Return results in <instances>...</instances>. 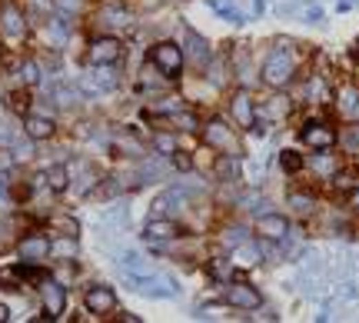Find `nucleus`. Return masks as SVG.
I'll use <instances>...</instances> for the list:
<instances>
[{
	"label": "nucleus",
	"mask_w": 359,
	"mask_h": 323,
	"mask_svg": "<svg viewBox=\"0 0 359 323\" xmlns=\"http://www.w3.org/2000/svg\"><path fill=\"white\" fill-rule=\"evenodd\" d=\"M123 280H127L130 290L143 293V297H156V300H163V297H173V293H176V284L167 280V277H156L153 270H143V273H127V270H123Z\"/></svg>",
	"instance_id": "obj_1"
},
{
	"label": "nucleus",
	"mask_w": 359,
	"mask_h": 323,
	"mask_svg": "<svg viewBox=\"0 0 359 323\" xmlns=\"http://www.w3.org/2000/svg\"><path fill=\"white\" fill-rule=\"evenodd\" d=\"M263 80L269 87H286L293 80V57L286 50H273L263 63Z\"/></svg>",
	"instance_id": "obj_2"
},
{
	"label": "nucleus",
	"mask_w": 359,
	"mask_h": 323,
	"mask_svg": "<svg viewBox=\"0 0 359 323\" xmlns=\"http://www.w3.org/2000/svg\"><path fill=\"white\" fill-rule=\"evenodd\" d=\"M150 60L163 70V77H176L180 67H183V50L176 43H170V40H163V43H156L150 50Z\"/></svg>",
	"instance_id": "obj_3"
},
{
	"label": "nucleus",
	"mask_w": 359,
	"mask_h": 323,
	"mask_svg": "<svg viewBox=\"0 0 359 323\" xmlns=\"http://www.w3.org/2000/svg\"><path fill=\"white\" fill-rule=\"evenodd\" d=\"M123 54V43L116 37H96L90 43V50H87V60L94 63V67H103V63H116Z\"/></svg>",
	"instance_id": "obj_4"
},
{
	"label": "nucleus",
	"mask_w": 359,
	"mask_h": 323,
	"mask_svg": "<svg viewBox=\"0 0 359 323\" xmlns=\"http://www.w3.org/2000/svg\"><path fill=\"white\" fill-rule=\"evenodd\" d=\"M40 297H43V306H47V317H50V320L63 313V306H67V290H63L57 280L43 277V280H40Z\"/></svg>",
	"instance_id": "obj_5"
},
{
	"label": "nucleus",
	"mask_w": 359,
	"mask_h": 323,
	"mask_svg": "<svg viewBox=\"0 0 359 323\" xmlns=\"http://www.w3.org/2000/svg\"><path fill=\"white\" fill-rule=\"evenodd\" d=\"M227 304L240 306V310H256L260 306V293L249 284H229L227 280Z\"/></svg>",
	"instance_id": "obj_6"
},
{
	"label": "nucleus",
	"mask_w": 359,
	"mask_h": 323,
	"mask_svg": "<svg viewBox=\"0 0 359 323\" xmlns=\"http://www.w3.org/2000/svg\"><path fill=\"white\" fill-rule=\"evenodd\" d=\"M256 233L263 240H286L289 237V224H286V217H280V213H263L256 220Z\"/></svg>",
	"instance_id": "obj_7"
},
{
	"label": "nucleus",
	"mask_w": 359,
	"mask_h": 323,
	"mask_svg": "<svg viewBox=\"0 0 359 323\" xmlns=\"http://www.w3.org/2000/svg\"><path fill=\"white\" fill-rule=\"evenodd\" d=\"M83 304H87L90 313H114L116 297H114V290H110V286H90V290H87V297H83Z\"/></svg>",
	"instance_id": "obj_8"
},
{
	"label": "nucleus",
	"mask_w": 359,
	"mask_h": 323,
	"mask_svg": "<svg viewBox=\"0 0 359 323\" xmlns=\"http://www.w3.org/2000/svg\"><path fill=\"white\" fill-rule=\"evenodd\" d=\"M203 140H207L209 147H220V150H233L236 144H233V133H229V127L223 124V120H209L207 127H203Z\"/></svg>",
	"instance_id": "obj_9"
},
{
	"label": "nucleus",
	"mask_w": 359,
	"mask_h": 323,
	"mask_svg": "<svg viewBox=\"0 0 359 323\" xmlns=\"http://www.w3.org/2000/svg\"><path fill=\"white\" fill-rule=\"evenodd\" d=\"M229 114H233V120H236L243 130H249V127H253L256 110H253V100H249V94H246V90H240V94L229 100Z\"/></svg>",
	"instance_id": "obj_10"
},
{
	"label": "nucleus",
	"mask_w": 359,
	"mask_h": 323,
	"mask_svg": "<svg viewBox=\"0 0 359 323\" xmlns=\"http://www.w3.org/2000/svg\"><path fill=\"white\" fill-rule=\"evenodd\" d=\"M302 140H306L313 150H329V147L336 144V130L326 127V124H309V127L302 130Z\"/></svg>",
	"instance_id": "obj_11"
},
{
	"label": "nucleus",
	"mask_w": 359,
	"mask_h": 323,
	"mask_svg": "<svg viewBox=\"0 0 359 323\" xmlns=\"http://www.w3.org/2000/svg\"><path fill=\"white\" fill-rule=\"evenodd\" d=\"M187 200H189L187 187H170L167 193H160V197L153 200V213H156V217H163V213H170L173 207H183Z\"/></svg>",
	"instance_id": "obj_12"
},
{
	"label": "nucleus",
	"mask_w": 359,
	"mask_h": 323,
	"mask_svg": "<svg viewBox=\"0 0 359 323\" xmlns=\"http://www.w3.org/2000/svg\"><path fill=\"white\" fill-rule=\"evenodd\" d=\"M114 63H103V70H96V74H90L87 80H83V90H90V94H103V90H114L116 87V70H110Z\"/></svg>",
	"instance_id": "obj_13"
},
{
	"label": "nucleus",
	"mask_w": 359,
	"mask_h": 323,
	"mask_svg": "<svg viewBox=\"0 0 359 323\" xmlns=\"http://www.w3.org/2000/svg\"><path fill=\"white\" fill-rule=\"evenodd\" d=\"M17 253L23 257V260H43L47 253H50V240L47 237H40V233H34V237H23L17 244Z\"/></svg>",
	"instance_id": "obj_14"
},
{
	"label": "nucleus",
	"mask_w": 359,
	"mask_h": 323,
	"mask_svg": "<svg viewBox=\"0 0 359 323\" xmlns=\"http://www.w3.org/2000/svg\"><path fill=\"white\" fill-rule=\"evenodd\" d=\"M187 57L193 60V67H203L209 63V43L196 30H187Z\"/></svg>",
	"instance_id": "obj_15"
},
{
	"label": "nucleus",
	"mask_w": 359,
	"mask_h": 323,
	"mask_svg": "<svg viewBox=\"0 0 359 323\" xmlns=\"http://www.w3.org/2000/svg\"><path fill=\"white\" fill-rule=\"evenodd\" d=\"M23 127H27V137H30V140H50L54 130H57L50 117H40V114H30Z\"/></svg>",
	"instance_id": "obj_16"
},
{
	"label": "nucleus",
	"mask_w": 359,
	"mask_h": 323,
	"mask_svg": "<svg viewBox=\"0 0 359 323\" xmlns=\"http://www.w3.org/2000/svg\"><path fill=\"white\" fill-rule=\"evenodd\" d=\"M0 27H3L7 37H20V34H23V14H20L14 3H7V7L0 10Z\"/></svg>",
	"instance_id": "obj_17"
},
{
	"label": "nucleus",
	"mask_w": 359,
	"mask_h": 323,
	"mask_svg": "<svg viewBox=\"0 0 359 323\" xmlns=\"http://www.w3.org/2000/svg\"><path fill=\"white\" fill-rule=\"evenodd\" d=\"M147 240H170V237H180V227L173 224V220H163V217H153L150 224H147V233H143Z\"/></svg>",
	"instance_id": "obj_18"
},
{
	"label": "nucleus",
	"mask_w": 359,
	"mask_h": 323,
	"mask_svg": "<svg viewBox=\"0 0 359 323\" xmlns=\"http://www.w3.org/2000/svg\"><path fill=\"white\" fill-rule=\"evenodd\" d=\"M256 260H260V244H249V240H243V244H236V247H233V264L253 266Z\"/></svg>",
	"instance_id": "obj_19"
},
{
	"label": "nucleus",
	"mask_w": 359,
	"mask_h": 323,
	"mask_svg": "<svg viewBox=\"0 0 359 323\" xmlns=\"http://www.w3.org/2000/svg\"><path fill=\"white\" fill-rule=\"evenodd\" d=\"M43 180H47L50 190H67V184H70V170L57 164V167H50V170L43 173Z\"/></svg>",
	"instance_id": "obj_20"
},
{
	"label": "nucleus",
	"mask_w": 359,
	"mask_h": 323,
	"mask_svg": "<svg viewBox=\"0 0 359 323\" xmlns=\"http://www.w3.org/2000/svg\"><path fill=\"white\" fill-rule=\"evenodd\" d=\"M120 266H123L127 273H143V270H150L147 257H140L136 250H127V253H120Z\"/></svg>",
	"instance_id": "obj_21"
},
{
	"label": "nucleus",
	"mask_w": 359,
	"mask_h": 323,
	"mask_svg": "<svg viewBox=\"0 0 359 323\" xmlns=\"http://www.w3.org/2000/svg\"><path fill=\"white\" fill-rule=\"evenodd\" d=\"M216 177L220 180H236L240 177V160L236 157H220L216 160Z\"/></svg>",
	"instance_id": "obj_22"
},
{
	"label": "nucleus",
	"mask_w": 359,
	"mask_h": 323,
	"mask_svg": "<svg viewBox=\"0 0 359 323\" xmlns=\"http://www.w3.org/2000/svg\"><path fill=\"white\" fill-rule=\"evenodd\" d=\"M359 107V94L353 90V87H346V90H340V110L342 114H353Z\"/></svg>",
	"instance_id": "obj_23"
},
{
	"label": "nucleus",
	"mask_w": 359,
	"mask_h": 323,
	"mask_svg": "<svg viewBox=\"0 0 359 323\" xmlns=\"http://www.w3.org/2000/svg\"><path fill=\"white\" fill-rule=\"evenodd\" d=\"M229 273H233V260H209V277L229 280Z\"/></svg>",
	"instance_id": "obj_24"
},
{
	"label": "nucleus",
	"mask_w": 359,
	"mask_h": 323,
	"mask_svg": "<svg viewBox=\"0 0 359 323\" xmlns=\"http://www.w3.org/2000/svg\"><path fill=\"white\" fill-rule=\"evenodd\" d=\"M50 250L60 253V257H76V237H63L57 244H50Z\"/></svg>",
	"instance_id": "obj_25"
},
{
	"label": "nucleus",
	"mask_w": 359,
	"mask_h": 323,
	"mask_svg": "<svg viewBox=\"0 0 359 323\" xmlns=\"http://www.w3.org/2000/svg\"><path fill=\"white\" fill-rule=\"evenodd\" d=\"M153 147L160 153H173L176 150V137H170V133H153Z\"/></svg>",
	"instance_id": "obj_26"
},
{
	"label": "nucleus",
	"mask_w": 359,
	"mask_h": 323,
	"mask_svg": "<svg viewBox=\"0 0 359 323\" xmlns=\"http://www.w3.org/2000/svg\"><path fill=\"white\" fill-rule=\"evenodd\" d=\"M289 207L300 210V213H309L313 210V197L309 193H289Z\"/></svg>",
	"instance_id": "obj_27"
},
{
	"label": "nucleus",
	"mask_w": 359,
	"mask_h": 323,
	"mask_svg": "<svg viewBox=\"0 0 359 323\" xmlns=\"http://www.w3.org/2000/svg\"><path fill=\"white\" fill-rule=\"evenodd\" d=\"M280 164H283V170L296 173V170L302 167V157H300V153H293V150H283V157H280Z\"/></svg>",
	"instance_id": "obj_28"
},
{
	"label": "nucleus",
	"mask_w": 359,
	"mask_h": 323,
	"mask_svg": "<svg viewBox=\"0 0 359 323\" xmlns=\"http://www.w3.org/2000/svg\"><path fill=\"white\" fill-rule=\"evenodd\" d=\"M289 110V100L286 97H273V104L266 107V117H283Z\"/></svg>",
	"instance_id": "obj_29"
},
{
	"label": "nucleus",
	"mask_w": 359,
	"mask_h": 323,
	"mask_svg": "<svg viewBox=\"0 0 359 323\" xmlns=\"http://www.w3.org/2000/svg\"><path fill=\"white\" fill-rule=\"evenodd\" d=\"M173 127H180V130H196L200 124H196L193 114H173Z\"/></svg>",
	"instance_id": "obj_30"
},
{
	"label": "nucleus",
	"mask_w": 359,
	"mask_h": 323,
	"mask_svg": "<svg viewBox=\"0 0 359 323\" xmlns=\"http://www.w3.org/2000/svg\"><path fill=\"white\" fill-rule=\"evenodd\" d=\"M243 240H246L243 227H229L227 233H223V244H227V247H236V244H243Z\"/></svg>",
	"instance_id": "obj_31"
},
{
	"label": "nucleus",
	"mask_w": 359,
	"mask_h": 323,
	"mask_svg": "<svg viewBox=\"0 0 359 323\" xmlns=\"http://www.w3.org/2000/svg\"><path fill=\"white\" fill-rule=\"evenodd\" d=\"M23 80H27V84H40V67L34 63V60L23 63Z\"/></svg>",
	"instance_id": "obj_32"
},
{
	"label": "nucleus",
	"mask_w": 359,
	"mask_h": 323,
	"mask_svg": "<svg viewBox=\"0 0 359 323\" xmlns=\"http://www.w3.org/2000/svg\"><path fill=\"white\" fill-rule=\"evenodd\" d=\"M302 20H306V23H320V20H322V10H320V7H309V3H306V10H302Z\"/></svg>",
	"instance_id": "obj_33"
},
{
	"label": "nucleus",
	"mask_w": 359,
	"mask_h": 323,
	"mask_svg": "<svg viewBox=\"0 0 359 323\" xmlns=\"http://www.w3.org/2000/svg\"><path fill=\"white\" fill-rule=\"evenodd\" d=\"M57 7L63 10V14H80L83 3H80V0H57Z\"/></svg>",
	"instance_id": "obj_34"
},
{
	"label": "nucleus",
	"mask_w": 359,
	"mask_h": 323,
	"mask_svg": "<svg viewBox=\"0 0 359 323\" xmlns=\"http://www.w3.org/2000/svg\"><path fill=\"white\" fill-rule=\"evenodd\" d=\"M170 157H173V167H176V170H189V167H193V164H189V157H183L180 150H173Z\"/></svg>",
	"instance_id": "obj_35"
},
{
	"label": "nucleus",
	"mask_w": 359,
	"mask_h": 323,
	"mask_svg": "<svg viewBox=\"0 0 359 323\" xmlns=\"http://www.w3.org/2000/svg\"><path fill=\"white\" fill-rule=\"evenodd\" d=\"M342 144H346L349 150H356V147H359V127H356V130L346 133V137H342Z\"/></svg>",
	"instance_id": "obj_36"
},
{
	"label": "nucleus",
	"mask_w": 359,
	"mask_h": 323,
	"mask_svg": "<svg viewBox=\"0 0 359 323\" xmlns=\"http://www.w3.org/2000/svg\"><path fill=\"white\" fill-rule=\"evenodd\" d=\"M333 180H336V187H346V190H349V187L356 184V180H353V173H336Z\"/></svg>",
	"instance_id": "obj_37"
},
{
	"label": "nucleus",
	"mask_w": 359,
	"mask_h": 323,
	"mask_svg": "<svg viewBox=\"0 0 359 323\" xmlns=\"http://www.w3.org/2000/svg\"><path fill=\"white\" fill-rule=\"evenodd\" d=\"M200 317H203V320H216V317H223V310H220V306H203Z\"/></svg>",
	"instance_id": "obj_38"
},
{
	"label": "nucleus",
	"mask_w": 359,
	"mask_h": 323,
	"mask_svg": "<svg viewBox=\"0 0 359 323\" xmlns=\"http://www.w3.org/2000/svg\"><path fill=\"white\" fill-rule=\"evenodd\" d=\"M60 227H63V233H67V237H76V220H67V217H63V220H60Z\"/></svg>",
	"instance_id": "obj_39"
},
{
	"label": "nucleus",
	"mask_w": 359,
	"mask_h": 323,
	"mask_svg": "<svg viewBox=\"0 0 359 323\" xmlns=\"http://www.w3.org/2000/svg\"><path fill=\"white\" fill-rule=\"evenodd\" d=\"M316 170H333V160L329 157H316Z\"/></svg>",
	"instance_id": "obj_40"
},
{
	"label": "nucleus",
	"mask_w": 359,
	"mask_h": 323,
	"mask_svg": "<svg viewBox=\"0 0 359 323\" xmlns=\"http://www.w3.org/2000/svg\"><path fill=\"white\" fill-rule=\"evenodd\" d=\"M263 14V0H253V17H260Z\"/></svg>",
	"instance_id": "obj_41"
},
{
	"label": "nucleus",
	"mask_w": 359,
	"mask_h": 323,
	"mask_svg": "<svg viewBox=\"0 0 359 323\" xmlns=\"http://www.w3.org/2000/svg\"><path fill=\"white\" fill-rule=\"evenodd\" d=\"M7 320H10V310H7V306L0 304V323H7Z\"/></svg>",
	"instance_id": "obj_42"
},
{
	"label": "nucleus",
	"mask_w": 359,
	"mask_h": 323,
	"mask_svg": "<svg viewBox=\"0 0 359 323\" xmlns=\"http://www.w3.org/2000/svg\"><path fill=\"white\" fill-rule=\"evenodd\" d=\"M353 207H359V190L353 193Z\"/></svg>",
	"instance_id": "obj_43"
}]
</instances>
